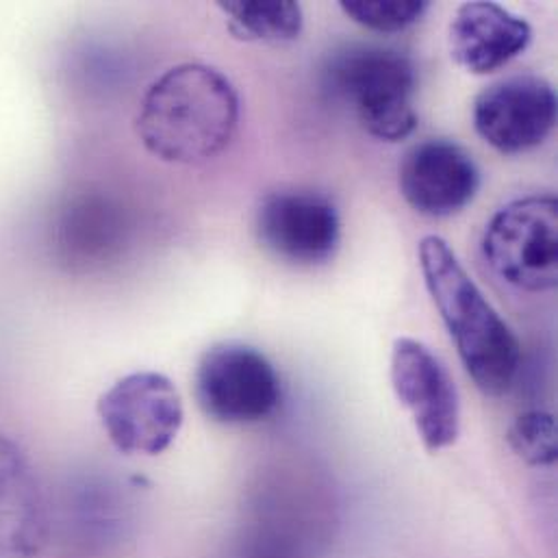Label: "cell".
Masks as SVG:
<instances>
[{"label": "cell", "instance_id": "cell-7", "mask_svg": "<svg viewBox=\"0 0 558 558\" xmlns=\"http://www.w3.org/2000/svg\"><path fill=\"white\" fill-rule=\"evenodd\" d=\"M389 378L424 448L439 452L454 446L461 435V398L444 361L422 341L400 337L391 348Z\"/></svg>", "mask_w": 558, "mask_h": 558}, {"label": "cell", "instance_id": "cell-13", "mask_svg": "<svg viewBox=\"0 0 558 558\" xmlns=\"http://www.w3.org/2000/svg\"><path fill=\"white\" fill-rule=\"evenodd\" d=\"M122 220L118 209L96 196H83L68 203L54 225V251L70 268H87L109 257L122 240Z\"/></svg>", "mask_w": 558, "mask_h": 558}, {"label": "cell", "instance_id": "cell-11", "mask_svg": "<svg viewBox=\"0 0 558 558\" xmlns=\"http://www.w3.org/2000/svg\"><path fill=\"white\" fill-rule=\"evenodd\" d=\"M50 537V515L24 450L0 435V558H35Z\"/></svg>", "mask_w": 558, "mask_h": 558}, {"label": "cell", "instance_id": "cell-9", "mask_svg": "<svg viewBox=\"0 0 558 558\" xmlns=\"http://www.w3.org/2000/svg\"><path fill=\"white\" fill-rule=\"evenodd\" d=\"M255 227L264 248L293 266L326 264L341 242L337 207L315 192L291 190L266 196Z\"/></svg>", "mask_w": 558, "mask_h": 558}, {"label": "cell", "instance_id": "cell-16", "mask_svg": "<svg viewBox=\"0 0 558 558\" xmlns=\"http://www.w3.org/2000/svg\"><path fill=\"white\" fill-rule=\"evenodd\" d=\"M341 11L356 24L376 33H400L415 22L428 9L424 0H341Z\"/></svg>", "mask_w": 558, "mask_h": 558}, {"label": "cell", "instance_id": "cell-4", "mask_svg": "<svg viewBox=\"0 0 558 558\" xmlns=\"http://www.w3.org/2000/svg\"><path fill=\"white\" fill-rule=\"evenodd\" d=\"M489 268L513 287L531 293L558 282V201L533 194L505 205L483 235Z\"/></svg>", "mask_w": 558, "mask_h": 558}, {"label": "cell", "instance_id": "cell-6", "mask_svg": "<svg viewBox=\"0 0 558 558\" xmlns=\"http://www.w3.org/2000/svg\"><path fill=\"white\" fill-rule=\"evenodd\" d=\"M98 417L109 441L122 454L157 457L183 426V400L174 383L159 372H133L98 400Z\"/></svg>", "mask_w": 558, "mask_h": 558}, {"label": "cell", "instance_id": "cell-12", "mask_svg": "<svg viewBox=\"0 0 558 558\" xmlns=\"http://www.w3.org/2000/svg\"><path fill=\"white\" fill-rule=\"evenodd\" d=\"M533 41L531 24L505 9L498 2L474 0L457 9L448 44L450 54L470 74H492L515 57H520Z\"/></svg>", "mask_w": 558, "mask_h": 558}, {"label": "cell", "instance_id": "cell-10", "mask_svg": "<svg viewBox=\"0 0 558 558\" xmlns=\"http://www.w3.org/2000/svg\"><path fill=\"white\" fill-rule=\"evenodd\" d=\"M398 185L407 205L424 218H450L478 194L481 172L474 157L452 140H426L402 159Z\"/></svg>", "mask_w": 558, "mask_h": 558}, {"label": "cell", "instance_id": "cell-8", "mask_svg": "<svg viewBox=\"0 0 558 558\" xmlns=\"http://www.w3.org/2000/svg\"><path fill=\"white\" fill-rule=\"evenodd\" d=\"M555 124L557 92L537 74L496 81L474 100L476 133L502 155H522L542 146Z\"/></svg>", "mask_w": 558, "mask_h": 558}, {"label": "cell", "instance_id": "cell-2", "mask_svg": "<svg viewBox=\"0 0 558 558\" xmlns=\"http://www.w3.org/2000/svg\"><path fill=\"white\" fill-rule=\"evenodd\" d=\"M426 289L474 385L492 398L509 393L522 367V345L511 326L465 272L450 244L437 235L420 242Z\"/></svg>", "mask_w": 558, "mask_h": 558}, {"label": "cell", "instance_id": "cell-15", "mask_svg": "<svg viewBox=\"0 0 558 558\" xmlns=\"http://www.w3.org/2000/svg\"><path fill=\"white\" fill-rule=\"evenodd\" d=\"M511 450L533 468H548L557 461V422L546 411H526L509 428Z\"/></svg>", "mask_w": 558, "mask_h": 558}, {"label": "cell", "instance_id": "cell-1", "mask_svg": "<svg viewBox=\"0 0 558 558\" xmlns=\"http://www.w3.org/2000/svg\"><path fill=\"white\" fill-rule=\"evenodd\" d=\"M240 111V96L229 76L205 63H181L146 89L135 129L157 159L198 166L231 146Z\"/></svg>", "mask_w": 558, "mask_h": 558}, {"label": "cell", "instance_id": "cell-3", "mask_svg": "<svg viewBox=\"0 0 558 558\" xmlns=\"http://www.w3.org/2000/svg\"><path fill=\"white\" fill-rule=\"evenodd\" d=\"M326 89L348 102L361 126L380 142H402L417 129L413 61L387 46H348L324 72Z\"/></svg>", "mask_w": 558, "mask_h": 558}, {"label": "cell", "instance_id": "cell-5", "mask_svg": "<svg viewBox=\"0 0 558 558\" xmlns=\"http://www.w3.org/2000/svg\"><path fill=\"white\" fill-rule=\"evenodd\" d=\"M194 385L201 411L225 426L262 424L282 402V383L272 361L240 341H222L205 350Z\"/></svg>", "mask_w": 558, "mask_h": 558}, {"label": "cell", "instance_id": "cell-14", "mask_svg": "<svg viewBox=\"0 0 558 558\" xmlns=\"http://www.w3.org/2000/svg\"><path fill=\"white\" fill-rule=\"evenodd\" d=\"M231 31L246 41L284 44L300 37L304 15L291 0H231L218 2Z\"/></svg>", "mask_w": 558, "mask_h": 558}]
</instances>
